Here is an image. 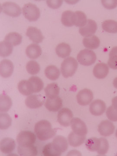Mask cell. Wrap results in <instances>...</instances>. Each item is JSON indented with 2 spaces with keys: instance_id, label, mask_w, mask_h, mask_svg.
Listing matches in <instances>:
<instances>
[{
  "instance_id": "484cf974",
  "label": "cell",
  "mask_w": 117,
  "mask_h": 156,
  "mask_svg": "<svg viewBox=\"0 0 117 156\" xmlns=\"http://www.w3.org/2000/svg\"><path fill=\"white\" fill-rule=\"evenodd\" d=\"M44 91L46 96L48 98H54L58 97L60 92V88L56 83H53L48 84L45 88Z\"/></svg>"
},
{
  "instance_id": "e0dca14e",
  "label": "cell",
  "mask_w": 117,
  "mask_h": 156,
  "mask_svg": "<svg viewBox=\"0 0 117 156\" xmlns=\"http://www.w3.org/2000/svg\"><path fill=\"white\" fill-rule=\"evenodd\" d=\"M45 106L49 111L58 112L62 107V101L60 97L48 98L45 102Z\"/></svg>"
},
{
  "instance_id": "9c48e42d",
  "label": "cell",
  "mask_w": 117,
  "mask_h": 156,
  "mask_svg": "<svg viewBox=\"0 0 117 156\" xmlns=\"http://www.w3.org/2000/svg\"><path fill=\"white\" fill-rule=\"evenodd\" d=\"M71 127L73 132L80 136H86L88 133L87 125L79 118L73 119L71 122Z\"/></svg>"
},
{
  "instance_id": "52a82bcc",
  "label": "cell",
  "mask_w": 117,
  "mask_h": 156,
  "mask_svg": "<svg viewBox=\"0 0 117 156\" xmlns=\"http://www.w3.org/2000/svg\"><path fill=\"white\" fill-rule=\"evenodd\" d=\"M1 9L5 14L13 17H17L21 13L20 7L16 3L6 2L1 5Z\"/></svg>"
},
{
  "instance_id": "ee69618b",
  "label": "cell",
  "mask_w": 117,
  "mask_h": 156,
  "mask_svg": "<svg viewBox=\"0 0 117 156\" xmlns=\"http://www.w3.org/2000/svg\"><path fill=\"white\" fill-rule=\"evenodd\" d=\"M113 85L114 87L117 89V77L115 78L113 81Z\"/></svg>"
},
{
  "instance_id": "d590c367",
  "label": "cell",
  "mask_w": 117,
  "mask_h": 156,
  "mask_svg": "<svg viewBox=\"0 0 117 156\" xmlns=\"http://www.w3.org/2000/svg\"><path fill=\"white\" fill-rule=\"evenodd\" d=\"M12 119L9 114L2 113L0 115V128L2 130H6L11 126Z\"/></svg>"
},
{
  "instance_id": "ab89813d",
  "label": "cell",
  "mask_w": 117,
  "mask_h": 156,
  "mask_svg": "<svg viewBox=\"0 0 117 156\" xmlns=\"http://www.w3.org/2000/svg\"><path fill=\"white\" fill-rule=\"evenodd\" d=\"M107 117L112 122H117V110L112 106L109 107L106 112Z\"/></svg>"
},
{
  "instance_id": "2e32d148",
  "label": "cell",
  "mask_w": 117,
  "mask_h": 156,
  "mask_svg": "<svg viewBox=\"0 0 117 156\" xmlns=\"http://www.w3.org/2000/svg\"><path fill=\"white\" fill-rule=\"evenodd\" d=\"M14 69V64L11 60L5 59L1 61L0 63V74L2 77H10L13 73Z\"/></svg>"
},
{
  "instance_id": "7bdbcfd3",
  "label": "cell",
  "mask_w": 117,
  "mask_h": 156,
  "mask_svg": "<svg viewBox=\"0 0 117 156\" xmlns=\"http://www.w3.org/2000/svg\"><path fill=\"white\" fill-rule=\"evenodd\" d=\"M112 106L117 110V96L113 98L112 99Z\"/></svg>"
},
{
  "instance_id": "277c9868",
  "label": "cell",
  "mask_w": 117,
  "mask_h": 156,
  "mask_svg": "<svg viewBox=\"0 0 117 156\" xmlns=\"http://www.w3.org/2000/svg\"><path fill=\"white\" fill-rule=\"evenodd\" d=\"M77 58L80 64L85 66H89L95 63L97 57L94 51L85 49L79 52Z\"/></svg>"
},
{
  "instance_id": "3957f363",
  "label": "cell",
  "mask_w": 117,
  "mask_h": 156,
  "mask_svg": "<svg viewBox=\"0 0 117 156\" xmlns=\"http://www.w3.org/2000/svg\"><path fill=\"white\" fill-rule=\"evenodd\" d=\"M78 67V63L73 57L70 56L63 60L61 65V71L64 78L72 76L75 73Z\"/></svg>"
},
{
  "instance_id": "8992f818",
  "label": "cell",
  "mask_w": 117,
  "mask_h": 156,
  "mask_svg": "<svg viewBox=\"0 0 117 156\" xmlns=\"http://www.w3.org/2000/svg\"><path fill=\"white\" fill-rule=\"evenodd\" d=\"M36 136L31 131H24L20 132L17 137V144L20 146H28L34 144Z\"/></svg>"
},
{
  "instance_id": "ffe728a7",
  "label": "cell",
  "mask_w": 117,
  "mask_h": 156,
  "mask_svg": "<svg viewBox=\"0 0 117 156\" xmlns=\"http://www.w3.org/2000/svg\"><path fill=\"white\" fill-rule=\"evenodd\" d=\"M109 73L108 66L105 63L100 62L95 66L93 70V75L98 79H103L106 77Z\"/></svg>"
},
{
  "instance_id": "836d02e7",
  "label": "cell",
  "mask_w": 117,
  "mask_h": 156,
  "mask_svg": "<svg viewBox=\"0 0 117 156\" xmlns=\"http://www.w3.org/2000/svg\"><path fill=\"white\" fill-rule=\"evenodd\" d=\"M103 30L109 33L115 34L117 33V22L115 20H108L104 21L102 23Z\"/></svg>"
},
{
  "instance_id": "f546056e",
  "label": "cell",
  "mask_w": 117,
  "mask_h": 156,
  "mask_svg": "<svg viewBox=\"0 0 117 156\" xmlns=\"http://www.w3.org/2000/svg\"><path fill=\"white\" fill-rule=\"evenodd\" d=\"M18 89L20 93L25 96H28L34 93L30 83L26 80H23L19 82Z\"/></svg>"
},
{
  "instance_id": "d6986e66",
  "label": "cell",
  "mask_w": 117,
  "mask_h": 156,
  "mask_svg": "<svg viewBox=\"0 0 117 156\" xmlns=\"http://www.w3.org/2000/svg\"><path fill=\"white\" fill-rule=\"evenodd\" d=\"M15 147L16 143L14 140L12 138L6 137L1 140L0 148L3 153H11L14 150Z\"/></svg>"
},
{
  "instance_id": "8fae6325",
  "label": "cell",
  "mask_w": 117,
  "mask_h": 156,
  "mask_svg": "<svg viewBox=\"0 0 117 156\" xmlns=\"http://www.w3.org/2000/svg\"><path fill=\"white\" fill-rule=\"evenodd\" d=\"M45 102V97L41 95H31L25 100L26 106L29 108L36 109L41 107Z\"/></svg>"
},
{
  "instance_id": "44dd1931",
  "label": "cell",
  "mask_w": 117,
  "mask_h": 156,
  "mask_svg": "<svg viewBox=\"0 0 117 156\" xmlns=\"http://www.w3.org/2000/svg\"><path fill=\"white\" fill-rule=\"evenodd\" d=\"M87 21V15L83 11H76L73 13L72 16V23L73 25L83 27L86 24Z\"/></svg>"
},
{
  "instance_id": "60d3db41",
  "label": "cell",
  "mask_w": 117,
  "mask_h": 156,
  "mask_svg": "<svg viewBox=\"0 0 117 156\" xmlns=\"http://www.w3.org/2000/svg\"><path fill=\"white\" fill-rule=\"evenodd\" d=\"M102 5L105 9H113L117 7V0L101 1Z\"/></svg>"
},
{
  "instance_id": "1f68e13d",
  "label": "cell",
  "mask_w": 117,
  "mask_h": 156,
  "mask_svg": "<svg viewBox=\"0 0 117 156\" xmlns=\"http://www.w3.org/2000/svg\"><path fill=\"white\" fill-rule=\"evenodd\" d=\"M13 46L9 42L4 41L0 44V55L2 57L10 56L13 52Z\"/></svg>"
},
{
  "instance_id": "30bf717a",
  "label": "cell",
  "mask_w": 117,
  "mask_h": 156,
  "mask_svg": "<svg viewBox=\"0 0 117 156\" xmlns=\"http://www.w3.org/2000/svg\"><path fill=\"white\" fill-rule=\"evenodd\" d=\"M76 98L77 102L80 105L86 106L91 103L93 100V92L89 89H82L78 92Z\"/></svg>"
},
{
  "instance_id": "4316f807",
  "label": "cell",
  "mask_w": 117,
  "mask_h": 156,
  "mask_svg": "<svg viewBox=\"0 0 117 156\" xmlns=\"http://www.w3.org/2000/svg\"><path fill=\"white\" fill-rule=\"evenodd\" d=\"M44 73L46 76L52 81L56 80L60 75L59 69L54 65H50L47 67L45 69Z\"/></svg>"
},
{
  "instance_id": "8d00e7d4",
  "label": "cell",
  "mask_w": 117,
  "mask_h": 156,
  "mask_svg": "<svg viewBox=\"0 0 117 156\" xmlns=\"http://www.w3.org/2000/svg\"><path fill=\"white\" fill-rule=\"evenodd\" d=\"M26 69L27 72L30 75H36L41 70L40 65L37 62L34 60L29 61L26 65Z\"/></svg>"
},
{
  "instance_id": "7a4b0ae2",
  "label": "cell",
  "mask_w": 117,
  "mask_h": 156,
  "mask_svg": "<svg viewBox=\"0 0 117 156\" xmlns=\"http://www.w3.org/2000/svg\"><path fill=\"white\" fill-rule=\"evenodd\" d=\"M85 145L88 150L97 152L98 154L101 156L105 155L109 147L107 140L104 137H91L86 140Z\"/></svg>"
},
{
  "instance_id": "6da1fadb",
  "label": "cell",
  "mask_w": 117,
  "mask_h": 156,
  "mask_svg": "<svg viewBox=\"0 0 117 156\" xmlns=\"http://www.w3.org/2000/svg\"><path fill=\"white\" fill-rule=\"evenodd\" d=\"M34 132L37 137L41 141H45L53 138L56 131L52 128L51 123L47 120H42L35 124Z\"/></svg>"
},
{
  "instance_id": "4fadbf2b",
  "label": "cell",
  "mask_w": 117,
  "mask_h": 156,
  "mask_svg": "<svg viewBox=\"0 0 117 156\" xmlns=\"http://www.w3.org/2000/svg\"><path fill=\"white\" fill-rule=\"evenodd\" d=\"M115 126L113 123L108 120H104L99 124L98 130L101 136H108L113 134Z\"/></svg>"
},
{
  "instance_id": "d4e9b609",
  "label": "cell",
  "mask_w": 117,
  "mask_h": 156,
  "mask_svg": "<svg viewBox=\"0 0 117 156\" xmlns=\"http://www.w3.org/2000/svg\"><path fill=\"white\" fill-rule=\"evenodd\" d=\"M56 54L59 57L65 58L69 56L71 52V48L68 44L62 43L57 45L56 48Z\"/></svg>"
},
{
  "instance_id": "7402d4cb",
  "label": "cell",
  "mask_w": 117,
  "mask_h": 156,
  "mask_svg": "<svg viewBox=\"0 0 117 156\" xmlns=\"http://www.w3.org/2000/svg\"><path fill=\"white\" fill-rule=\"evenodd\" d=\"M42 53L41 48L37 44H32L29 45L26 50V53L29 58L36 59L41 56Z\"/></svg>"
},
{
  "instance_id": "f6af8a7d",
  "label": "cell",
  "mask_w": 117,
  "mask_h": 156,
  "mask_svg": "<svg viewBox=\"0 0 117 156\" xmlns=\"http://www.w3.org/2000/svg\"><path fill=\"white\" fill-rule=\"evenodd\" d=\"M115 135H116V137L117 138V129L116 131Z\"/></svg>"
},
{
  "instance_id": "f35d334b",
  "label": "cell",
  "mask_w": 117,
  "mask_h": 156,
  "mask_svg": "<svg viewBox=\"0 0 117 156\" xmlns=\"http://www.w3.org/2000/svg\"><path fill=\"white\" fill-rule=\"evenodd\" d=\"M43 154L45 156H59L61 155L56 151L52 145V143L48 144L44 147Z\"/></svg>"
},
{
  "instance_id": "74e56055",
  "label": "cell",
  "mask_w": 117,
  "mask_h": 156,
  "mask_svg": "<svg viewBox=\"0 0 117 156\" xmlns=\"http://www.w3.org/2000/svg\"><path fill=\"white\" fill-rule=\"evenodd\" d=\"M74 12L69 10L64 11L62 15L61 22L66 27H71L73 26L72 23V16Z\"/></svg>"
},
{
  "instance_id": "7c38bea8",
  "label": "cell",
  "mask_w": 117,
  "mask_h": 156,
  "mask_svg": "<svg viewBox=\"0 0 117 156\" xmlns=\"http://www.w3.org/2000/svg\"><path fill=\"white\" fill-rule=\"evenodd\" d=\"M97 28V24L95 20L89 19L83 27H80L79 32L83 37L92 36L96 32Z\"/></svg>"
},
{
  "instance_id": "cb8c5ba5",
  "label": "cell",
  "mask_w": 117,
  "mask_h": 156,
  "mask_svg": "<svg viewBox=\"0 0 117 156\" xmlns=\"http://www.w3.org/2000/svg\"><path fill=\"white\" fill-rule=\"evenodd\" d=\"M68 139L70 145L73 147H77L82 145L85 142L86 136H80L73 131L69 135Z\"/></svg>"
},
{
  "instance_id": "f1b7e54d",
  "label": "cell",
  "mask_w": 117,
  "mask_h": 156,
  "mask_svg": "<svg viewBox=\"0 0 117 156\" xmlns=\"http://www.w3.org/2000/svg\"><path fill=\"white\" fill-rule=\"evenodd\" d=\"M12 105L11 98L6 94H1L0 96V111L6 112L9 111Z\"/></svg>"
},
{
  "instance_id": "603a6c76",
  "label": "cell",
  "mask_w": 117,
  "mask_h": 156,
  "mask_svg": "<svg viewBox=\"0 0 117 156\" xmlns=\"http://www.w3.org/2000/svg\"><path fill=\"white\" fill-rule=\"evenodd\" d=\"M84 47L91 50L97 49L100 46V41L96 36L85 37L83 41Z\"/></svg>"
},
{
  "instance_id": "4dcf8cb0",
  "label": "cell",
  "mask_w": 117,
  "mask_h": 156,
  "mask_svg": "<svg viewBox=\"0 0 117 156\" xmlns=\"http://www.w3.org/2000/svg\"><path fill=\"white\" fill-rule=\"evenodd\" d=\"M31 85L33 93L41 92L44 89V82L41 78L36 76L31 77L28 80Z\"/></svg>"
},
{
  "instance_id": "ba28073f",
  "label": "cell",
  "mask_w": 117,
  "mask_h": 156,
  "mask_svg": "<svg viewBox=\"0 0 117 156\" xmlns=\"http://www.w3.org/2000/svg\"><path fill=\"white\" fill-rule=\"evenodd\" d=\"M73 117L72 112L69 109L63 108L58 112L57 120L61 126L67 127L70 125Z\"/></svg>"
},
{
  "instance_id": "5bb4252c",
  "label": "cell",
  "mask_w": 117,
  "mask_h": 156,
  "mask_svg": "<svg viewBox=\"0 0 117 156\" xmlns=\"http://www.w3.org/2000/svg\"><path fill=\"white\" fill-rule=\"evenodd\" d=\"M106 106L103 101L97 99L92 101L89 106V111L92 115L96 116L101 115L105 111Z\"/></svg>"
},
{
  "instance_id": "e575fe53",
  "label": "cell",
  "mask_w": 117,
  "mask_h": 156,
  "mask_svg": "<svg viewBox=\"0 0 117 156\" xmlns=\"http://www.w3.org/2000/svg\"><path fill=\"white\" fill-rule=\"evenodd\" d=\"M108 64L110 68L117 69V47H114L109 53Z\"/></svg>"
},
{
  "instance_id": "ac0fdd59",
  "label": "cell",
  "mask_w": 117,
  "mask_h": 156,
  "mask_svg": "<svg viewBox=\"0 0 117 156\" xmlns=\"http://www.w3.org/2000/svg\"><path fill=\"white\" fill-rule=\"evenodd\" d=\"M26 35L33 42L37 44L41 43L44 39V37L41 30L33 27H28L27 30Z\"/></svg>"
},
{
  "instance_id": "5b68a950",
  "label": "cell",
  "mask_w": 117,
  "mask_h": 156,
  "mask_svg": "<svg viewBox=\"0 0 117 156\" xmlns=\"http://www.w3.org/2000/svg\"><path fill=\"white\" fill-rule=\"evenodd\" d=\"M23 14L29 21H37L41 15L40 9L36 5L28 3L25 4L22 9Z\"/></svg>"
},
{
  "instance_id": "9a60e30c",
  "label": "cell",
  "mask_w": 117,
  "mask_h": 156,
  "mask_svg": "<svg viewBox=\"0 0 117 156\" xmlns=\"http://www.w3.org/2000/svg\"><path fill=\"white\" fill-rule=\"evenodd\" d=\"M52 144L56 151L60 154L67 151L68 147V144L66 138L61 135L55 136L53 139Z\"/></svg>"
},
{
  "instance_id": "d6a6232c",
  "label": "cell",
  "mask_w": 117,
  "mask_h": 156,
  "mask_svg": "<svg viewBox=\"0 0 117 156\" xmlns=\"http://www.w3.org/2000/svg\"><path fill=\"white\" fill-rule=\"evenodd\" d=\"M22 40V36L16 32L10 33L6 36L5 38V41L9 42L14 46L20 44Z\"/></svg>"
},
{
  "instance_id": "b9f144b4",
  "label": "cell",
  "mask_w": 117,
  "mask_h": 156,
  "mask_svg": "<svg viewBox=\"0 0 117 156\" xmlns=\"http://www.w3.org/2000/svg\"><path fill=\"white\" fill-rule=\"evenodd\" d=\"M63 3V1L61 0H57V1H47L48 5L50 8L52 9H57L61 7Z\"/></svg>"
},
{
  "instance_id": "83f0119b",
  "label": "cell",
  "mask_w": 117,
  "mask_h": 156,
  "mask_svg": "<svg viewBox=\"0 0 117 156\" xmlns=\"http://www.w3.org/2000/svg\"><path fill=\"white\" fill-rule=\"evenodd\" d=\"M17 151L20 155L22 156H35L38 154L37 149L34 145L28 146H18Z\"/></svg>"
}]
</instances>
